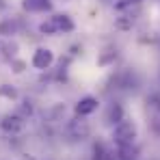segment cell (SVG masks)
<instances>
[{"label": "cell", "instance_id": "1", "mask_svg": "<svg viewBox=\"0 0 160 160\" xmlns=\"http://www.w3.org/2000/svg\"><path fill=\"white\" fill-rule=\"evenodd\" d=\"M39 30L43 32V35H54V32H69V30H74V22H72V18L69 15H52V18H48Z\"/></svg>", "mask_w": 160, "mask_h": 160}, {"label": "cell", "instance_id": "2", "mask_svg": "<svg viewBox=\"0 0 160 160\" xmlns=\"http://www.w3.org/2000/svg\"><path fill=\"white\" fill-rule=\"evenodd\" d=\"M134 136H136V128H134L132 121H119L115 126V132H112V138L119 147H126V145H132Z\"/></svg>", "mask_w": 160, "mask_h": 160}, {"label": "cell", "instance_id": "3", "mask_svg": "<svg viewBox=\"0 0 160 160\" xmlns=\"http://www.w3.org/2000/svg\"><path fill=\"white\" fill-rule=\"evenodd\" d=\"M54 63V52L50 48H37L32 54V67L37 69H50Z\"/></svg>", "mask_w": 160, "mask_h": 160}, {"label": "cell", "instance_id": "4", "mask_svg": "<svg viewBox=\"0 0 160 160\" xmlns=\"http://www.w3.org/2000/svg\"><path fill=\"white\" fill-rule=\"evenodd\" d=\"M0 128L9 134H18L24 130V117L22 115H4L0 121Z\"/></svg>", "mask_w": 160, "mask_h": 160}, {"label": "cell", "instance_id": "5", "mask_svg": "<svg viewBox=\"0 0 160 160\" xmlns=\"http://www.w3.org/2000/svg\"><path fill=\"white\" fill-rule=\"evenodd\" d=\"M98 100L95 98H91V95H87V98H82L78 104H76V115L78 117H87V115H91V112H95L98 110Z\"/></svg>", "mask_w": 160, "mask_h": 160}, {"label": "cell", "instance_id": "6", "mask_svg": "<svg viewBox=\"0 0 160 160\" xmlns=\"http://www.w3.org/2000/svg\"><path fill=\"white\" fill-rule=\"evenodd\" d=\"M89 132H91V128H89V123L82 121V119H76V121L69 123V134H72L74 138H87Z\"/></svg>", "mask_w": 160, "mask_h": 160}, {"label": "cell", "instance_id": "7", "mask_svg": "<svg viewBox=\"0 0 160 160\" xmlns=\"http://www.w3.org/2000/svg\"><path fill=\"white\" fill-rule=\"evenodd\" d=\"M24 9L26 11H48L50 0H24Z\"/></svg>", "mask_w": 160, "mask_h": 160}, {"label": "cell", "instance_id": "8", "mask_svg": "<svg viewBox=\"0 0 160 160\" xmlns=\"http://www.w3.org/2000/svg\"><path fill=\"white\" fill-rule=\"evenodd\" d=\"M95 160H117V158H115V154L108 149L106 145L100 143V145H95Z\"/></svg>", "mask_w": 160, "mask_h": 160}, {"label": "cell", "instance_id": "9", "mask_svg": "<svg viewBox=\"0 0 160 160\" xmlns=\"http://www.w3.org/2000/svg\"><path fill=\"white\" fill-rule=\"evenodd\" d=\"M15 28H18L15 22H2V24H0V35H13Z\"/></svg>", "mask_w": 160, "mask_h": 160}, {"label": "cell", "instance_id": "10", "mask_svg": "<svg viewBox=\"0 0 160 160\" xmlns=\"http://www.w3.org/2000/svg\"><path fill=\"white\" fill-rule=\"evenodd\" d=\"M112 117H121V110H119V106H110V112H108V121L112 123Z\"/></svg>", "mask_w": 160, "mask_h": 160}, {"label": "cell", "instance_id": "11", "mask_svg": "<svg viewBox=\"0 0 160 160\" xmlns=\"http://www.w3.org/2000/svg\"><path fill=\"white\" fill-rule=\"evenodd\" d=\"M0 95H9V98H15V91H13V89H11V91H9V89H0Z\"/></svg>", "mask_w": 160, "mask_h": 160}, {"label": "cell", "instance_id": "12", "mask_svg": "<svg viewBox=\"0 0 160 160\" xmlns=\"http://www.w3.org/2000/svg\"><path fill=\"white\" fill-rule=\"evenodd\" d=\"M130 2H141V0H130Z\"/></svg>", "mask_w": 160, "mask_h": 160}, {"label": "cell", "instance_id": "13", "mask_svg": "<svg viewBox=\"0 0 160 160\" xmlns=\"http://www.w3.org/2000/svg\"><path fill=\"white\" fill-rule=\"evenodd\" d=\"M24 160H35V158H24Z\"/></svg>", "mask_w": 160, "mask_h": 160}]
</instances>
